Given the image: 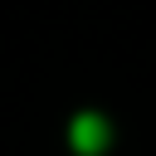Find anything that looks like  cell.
Here are the masks:
<instances>
[{
	"label": "cell",
	"instance_id": "cell-1",
	"mask_svg": "<svg viewBox=\"0 0 156 156\" xmlns=\"http://www.w3.org/2000/svg\"><path fill=\"white\" fill-rule=\"evenodd\" d=\"M73 151H83V156H93V151H102L107 146V122L102 117H93V112H83V117H73Z\"/></svg>",
	"mask_w": 156,
	"mask_h": 156
}]
</instances>
